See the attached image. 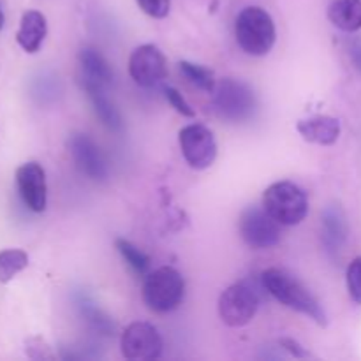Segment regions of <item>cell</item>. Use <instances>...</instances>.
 Masks as SVG:
<instances>
[{"mask_svg":"<svg viewBox=\"0 0 361 361\" xmlns=\"http://www.w3.org/2000/svg\"><path fill=\"white\" fill-rule=\"evenodd\" d=\"M261 282H263V288L282 305L310 317L319 326L328 324L326 312L317 302L316 296L291 274L279 270V268H268L261 274Z\"/></svg>","mask_w":361,"mask_h":361,"instance_id":"1","label":"cell"},{"mask_svg":"<svg viewBox=\"0 0 361 361\" xmlns=\"http://www.w3.org/2000/svg\"><path fill=\"white\" fill-rule=\"evenodd\" d=\"M235 35L238 46L247 55H267L274 48L277 37L274 18L261 7H245L235 21Z\"/></svg>","mask_w":361,"mask_h":361,"instance_id":"2","label":"cell"},{"mask_svg":"<svg viewBox=\"0 0 361 361\" xmlns=\"http://www.w3.org/2000/svg\"><path fill=\"white\" fill-rule=\"evenodd\" d=\"M263 208L281 226H298L309 214V200L296 183L277 182L264 190Z\"/></svg>","mask_w":361,"mask_h":361,"instance_id":"3","label":"cell"},{"mask_svg":"<svg viewBox=\"0 0 361 361\" xmlns=\"http://www.w3.org/2000/svg\"><path fill=\"white\" fill-rule=\"evenodd\" d=\"M214 108L221 118L242 123L256 115L257 97L245 81L226 78L214 90Z\"/></svg>","mask_w":361,"mask_h":361,"instance_id":"4","label":"cell"},{"mask_svg":"<svg viewBox=\"0 0 361 361\" xmlns=\"http://www.w3.org/2000/svg\"><path fill=\"white\" fill-rule=\"evenodd\" d=\"M183 295H185V282L175 268H157L145 279L143 300L148 309L154 312H171L182 303Z\"/></svg>","mask_w":361,"mask_h":361,"instance_id":"5","label":"cell"},{"mask_svg":"<svg viewBox=\"0 0 361 361\" xmlns=\"http://www.w3.org/2000/svg\"><path fill=\"white\" fill-rule=\"evenodd\" d=\"M217 307L222 323L231 328H242L256 316L259 295L250 282H236L222 293Z\"/></svg>","mask_w":361,"mask_h":361,"instance_id":"6","label":"cell"},{"mask_svg":"<svg viewBox=\"0 0 361 361\" xmlns=\"http://www.w3.org/2000/svg\"><path fill=\"white\" fill-rule=\"evenodd\" d=\"M243 242L252 249H270L281 242V224L264 208L249 207L238 221Z\"/></svg>","mask_w":361,"mask_h":361,"instance_id":"7","label":"cell"},{"mask_svg":"<svg viewBox=\"0 0 361 361\" xmlns=\"http://www.w3.org/2000/svg\"><path fill=\"white\" fill-rule=\"evenodd\" d=\"M180 150L187 164L194 169H207L217 159V141L214 133L201 123H190L178 133Z\"/></svg>","mask_w":361,"mask_h":361,"instance_id":"8","label":"cell"},{"mask_svg":"<svg viewBox=\"0 0 361 361\" xmlns=\"http://www.w3.org/2000/svg\"><path fill=\"white\" fill-rule=\"evenodd\" d=\"M123 358L130 361H152L162 355V337L150 323L129 324L120 337Z\"/></svg>","mask_w":361,"mask_h":361,"instance_id":"9","label":"cell"},{"mask_svg":"<svg viewBox=\"0 0 361 361\" xmlns=\"http://www.w3.org/2000/svg\"><path fill=\"white\" fill-rule=\"evenodd\" d=\"M129 74L140 87L150 88L168 76V62L157 46L143 44L133 51L129 59Z\"/></svg>","mask_w":361,"mask_h":361,"instance_id":"10","label":"cell"},{"mask_svg":"<svg viewBox=\"0 0 361 361\" xmlns=\"http://www.w3.org/2000/svg\"><path fill=\"white\" fill-rule=\"evenodd\" d=\"M69 152L78 169L94 182H104L109 176L108 162L101 148L87 134H73L69 140Z\"/></svg>","mask_w":361,"mask_h":361,"instance_id":"11","label":"cell"},{"mask_svg":"<svg viewBox=\"0 0 361 361\" xmlns=\"http://www.w3.org/2000/svg\"><path fill=\"white\" fill-rule=\"evenodd\" d=\"M16 185L28 210L35 214L46 210L48 185H46V173L39 162H27L16 169Z\"/></svg>","mask_w":361,"mask_h":361,"instance_id":"12","label":"cell"},{"mask_svg":"<svg viewBox=\"0 0 361 361\" xmlns=\"http://www.w3.org/2000/svg\"><path fill=\"white\" fill-rule=\"evenodd\" d=\"M296 129H298V133L302 134L305 141L323 145V147L334 145L338 140V136H341V122L334 118V116L326 115H317L300 120L296 123Z\"/></svg>","mask_w":361,"mask_h":361,"instance_id":"13","label":"cell"},{"mask_svg":"<svg viewBox=\"0 0 361 361\" xmlns=\"http://www.w3.org/2000/svg\"><path fill=\"white\" fill-rule=\"evenodd\" d=\"M83 88L87 92L88 99L92 102V108H94L95 115L99 116L102 123L108 127L113 133H120L123 129V120L122 115H120L118 109L115 108L111 101L108 99V95L104 94V87L95 81L85 80L83 78Z\"/></svg>","mask_w":361,"mask_h":361,"instance_id":"14","label":"cell"},{"mask_svg":"<svg viewBox=\"0 0 361 361\" xmlns=\"http://www.w3.org/2000/svg\"><path fill=\"white\" fill-rule=\"evenodd\" d=\"M46 34H48V23H46L44 14L32 9L21 16L16 41L27 53H37L44 42Z\"/></svg>","mask_w":361,"mask_h":361,"instance_id":"15","label":"cell"},{"mask_svg":"<svg viewBox=\"0 0 361 361\" xmlns=\"http://www.w3.org/2000/svg\"><path fill=\"white\" fill-rule=\"evenodd\" d=\"M348 221L341 204H328L323 212V243L328 252H337L348 240Z\"/></svg>","mask_w":361,"mask_h":361,"instance_id":"16","label":"cell"},{"mask_svg":"<svg viewBox=\"0 0 361 361\" xmlns=\"http://www.w3.org/2000/svg\"><path fill=\"white\" fill-rule=\"evenodd\" d=\"M328 18L337 28L344 32H356L361 28V0H331Z\"/></svg>","mask_w":361,"mask_h":361,"instance_id":"17","label":"cell"},{"mask_svg":"<svg viewBox=\"0 0 361 361\" xmlns=\"http://www.w3.org/2000/svg\"><path fill=\"white\" fill-rule=\"evenodd\" d=\"M80 63L81 69L85 73V80L95 81V83L102 85H111L113 83V74L111 66L108 60L101 55L95 48H83L80 51Z\"/></svg>","mask_w":361,"mask_h":361,"instance_id":"18","label":"cell"},{"mask_svg":"<svg viewBox=\"0 0 361 361\" xmlns=\"http://www.w3.org/2000/svg\"><path fill=\"white\" fill-rule=\"evenodd\" d=\"M78 309H80L81 316L85 317L87 324L95 331V334H101V335L115 334V323L111 321V317H109L106 312H102L95 303L88 302L87 298H83L78 302Z\"/></svg>","mask_w":361,"mask_h":361,"instance_id":"19","label":"cell"},{"mask_svg":"<svg viewBox=\"0 0 361 361\" xmlns=\"http://www.w3.org/2000/svg\"><path fill=\"white\" fill-rule=\"evenodd\" d=\"M28 267V254L21 249L0 250V282L7 284Z\"/></svg>","mask_w":361,"mask_h":361,"instance_id":"20","label":"cell"},{"mask_svg":"<svg viewBox=\"0 0 361 361\" xmlns=\"http://www.w3.org/2000/svg\"><path fill=\"white\" fill-rule=\"evenodd\" d=\"M180 71L183 73V76L194 85V87L201 88L204 92H214L215 87H217V80H215V74L212 69H207L203 66H197V63L187 62V60H182L178 63Z\"/></svg>","mask_w":361,"mask_h":361,"instance_id":"21","label":"cell"},{"mask_svg":"<svg viewBox=\"0 0 361 361\" xmlns=\"http://www.w3.org/2000/svg\"><path fill=\"white\" fill-rule=\"evenodd\" d=\"M115 245L116 249H118V252L122 254L123 259L127 261V264H129L137 275L148 274V268H150V257H148L143 250L137 249L136 245H133V243L126 238H116Z\"/></svg>","mask_w":361,"mask_h":361,"instance_id":"22","label":"cell"},{"mask_svg":"<svg viewBox=\"0 0 361 361\" xmlns=\"http://www.w3.org/2000/svg\"><path fill=\"white\" fill-rule=\"evenodd\" d=\"M348 291L356 303H361V256L351 261L348 268Z\"/></svg>","mask_w":361,"mask_h":361,"instance_id":"23","label":"cell"},{"mask_svg":"<svg viewBox=\"0 0 361 361\" xmlns=\"http://www.w3.org/2000/svg\"><path fill=\"white\" fill-rule=\"evenodd\" d=\"M136 2L145 14L157 20L168 16L169 7H171V0H136Z\"/></svg>","mask_w":361,"mask_h":361,"instance_id":"24","label":"cell"},{"mask_svg":"<svg viewBox=\"0 0 361 361\" xmlns=\"http://www.w3.org/2000/svg\"><path fill=\"white\" fill-rule=\"evenodd\" d=\"M164 95H166V99H168L169 104H171L173 108H175L176 111L180 113V115L189 116V118H192V116H196V111H194V109L190 108L189 102H187L185 99H183V95L180 94V92L176 90V88L166 87V88H164Z\"/></svg>","mask_w":361,"mask_h":361,"instance_id":"25","label":"cell"},{"mask_svg":"<svg viewBox=\"0 0 361 361\" xmlns=\"http://www.w3.org/2000/svg\"><path fill=\"white\" fill-rule=\"evenodd\" d=\"M279 344H281L284 349H288V351L291 353L295 358H305V356H309L307 355L305 349H303L298 342L293 341V338H281V341H279Z\"/></svg>","mask_w":361,"mask_h":361,"instance_id":"26","label":"cell"},{"mask_svg":"<svg viewBox=\"0 0 361 361\" xmlns=\"http://www.w3.org/2000/svg\"><path fill=\"white\" fill-rule=\"evenodd\" d=\"M351 59H353V62H355L356 69H358L360 73H361V41L353 42V46H351Z\"/></svg>","mask_w":361,"mask_h":361,"instance_id":"27","label":"cell"},{"mask_svg":"<svg viewBox=\"0 0 361 361\" xmlns=\"http://www.w3.org/2000/svg\"><path fill=\"white\" fill-rule=\"evenodd\" d=\"M4 27V13H2V7H0V30Z\"/></svg>","mask_w":361,"mask_h":361,"instance_id":"28","label":"cell"}]
</instances>
